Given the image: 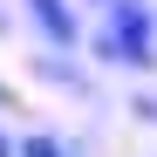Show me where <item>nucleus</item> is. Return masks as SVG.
Returning a JSON list of instances; mask_svg holds the SVG:
<instances>
[{"label": "nucleus", "instance_id": "20e7f679", "mask_svg": "<svg viewBox=\"0 0 157 157\" xmlns=\"http://www.w3.org/2000/svg\"><path fill=\"white\" fill-rule=\"evenodd\" d=\"M0 157H14V137H7V130H0Z\"/></svg>", "mask_w": 157, "mask_h": 157}, {"label": "nucleus", "instance_id": "f03ea898", "mask_svg": "<svg viewBox=\"0 0 157 157\" xmlns=\"http://www.w3.org/2000/svg\"><path fill=\"white\" fill-rule=\"evenodd\" d=\"M34 21V34L55 48V55H68V48H82V14H75V0H21Z\"/></svg>", "mask_w": 157, "mask_h": 157}, {"label": "nucleus", "instance_id": "f257e3e1", "mask_svg": "<svg viewBox=\"0 0 157 157\" xmlns=\"http://www.w3.org/2000/svg\"><path fill=\"white\" fill-rule=\"evenodd\" d=\"M89 48H96V62H109V68L150 75L157 68V7H150V0H109Z\"/></svg>", "mask_w": 157, "mask_h": 157}, {"label": "nucleus", "instance_id": "7ed1b4c3", "mask_svg": "<svg viewBox=\"0 0 157 157\" xmlns=\"http://www.w3.org/2000/svg\"><path fill=\"white\" fill-rule=\"evenodd\" d=\"M14 157H68V144L55 130H28V137H14Z\"/></svg>", "mask_w": 157, "mask_h": 157}, {"label": "nucleus", "instance_id": "39448f33", "mask_svg": "<svg viewBox=\"0 0 157 157\" xmlns=\"http://www.w3.org/2000/svg\"><path fill=\"white\" fill-rule=\"evenodd\" d=\"M0 34H7V14H0Z\"/></svg>", "mask_w": 157, "mask_h": 157}]
</instances>
